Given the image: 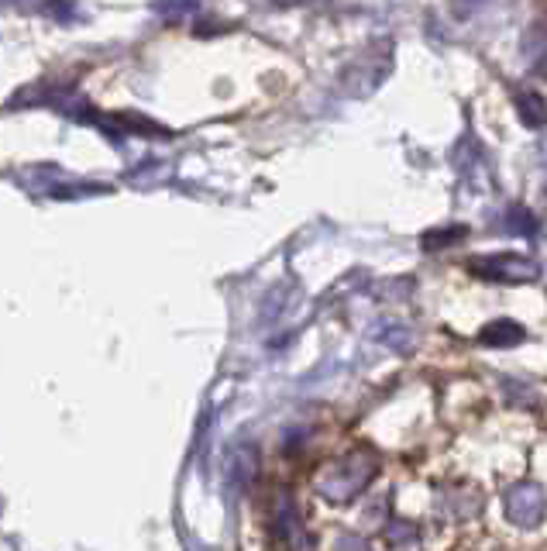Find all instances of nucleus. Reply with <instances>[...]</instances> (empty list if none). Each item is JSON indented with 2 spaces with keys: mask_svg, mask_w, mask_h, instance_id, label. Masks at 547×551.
I'll list each match as a JSON object with an SVG mask.
<instances>
[{
  "mask_svg": "<svg viewBox=\"0 0 547 551\" xmlns=\"http://www.w3.org/2000/svg\"><path fill=\"white\" fill-rule=\"evenodd\" d=\"M510 503H523V514H520L523 524H534L537 517H541V510H544V500H541V493H537L534 486H520V490L510 496Z\"/></svg>",
  "mask_w": 547,
  "mask_h": 551,
  "instance_id": "1",
  "label": "nucleus"
}]
</instances>
